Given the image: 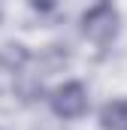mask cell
I'll return each mask as SVG.
<instances>
[{
  "mask_svg": "<svg viewBox=\"0 0 127 130\" xmlns=\"http://www.w3.org/2000/svg\"><path fill=\"white\" fill-rule=\"evenodd\" d=\"M79 30L88 42L94 45H109L118 39L121 33V12L112 0H97L94 6H88L79 18Z\"/></svg>",
  "mask_w": 127,
  "mask_h": 130,
  "instance_id": "obj_1",
  "label": "cell"
},
{
  "mask_svg": "<svg viewBox=\"0 0 127 130\" xmlns=\"http://www.w3.org/2000/svg\"><path fill=\"white\" fill-rule=\"evenodd\" d=\"M49 106H52V112L58 118H64V121H79L82 115H88V106H91V97H88L85 82L70 79V82L58 85L49 94Z\"/></svg>",
  "mask_w": 127,
  "mask_h": 130,
  "instance_id": "obj_2",
  "label": "cell"
},
{
  "mask_svg": "<svg viewBox=\"0 0 127 130\" xmlns=\"http://www.w3.org/2000/svg\"><path fill=\"white\" fill-rule=\"evenodd\" d=\"M30 64V52L21 42H6L0 45V91H12L18 85L21 70Z\"/></svg>",
  "mask_w": 127,
  "mask_h": 130,
  "instance_id": "obj_3",
  "label": "cell"
},
{
  "mask_svg": "<svg viewBox=\"0 0 127 130\" xmlns=\"http://www.w3.org/2000/svg\"><path fill=\"white\" fill-rule=\"evenodd\" d=\"M97 121H100V130H127V97L103 103L97 112Z\"/></svg>",
  "mask_w": 127,
  "mask_h": 130,
  "instance_id": "obj_4",
  "label": "cell"
},
{
  "mask_svg": "<svg viewBox=\"0 0 127 130\" xmlns=\"http://www.w3.org/2000/svg\"><path fill=\"white\" fill-rule=\"evenodd\" d=\"M30 6L36 12H52V9L58 6V0H30Z\"/></svg>",
  "mask_w": 127,
  "mask_h": 130,
  "instance_id": "obj_5",
  "label": "cell"
},
{
  "mask_svg": "<svg viewBox=\"0 0 127 130\" xmlns=\"http://www.w3.org/2000/svg\"><path fill=\"white\" fill-rule=\"evenodd\" d=\"M0 21H3V0H0Z\"/></svg>",
  "mask_w": 127,
  "mask_h": 130,
  "instance_id": "obj_6",
  "label": "cell"
}]
</instances>
